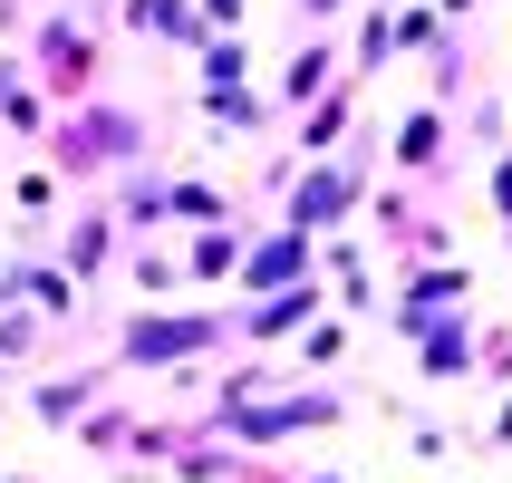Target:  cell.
Returning <instances> with one entry per match:
<instances>
[{
    "label": "cell",
    "instance_id": "1",
    "mask_svg": "<svg viewBox=\"0 0 512 483\" xmlns=\"http://www.w3.org/2000/svg\"><path fill=\"white\" fill-rule=\"evenodd\" d=\"M339 203H348V174H310V194H300V213H310V223H329Z\"/></svg>",
    "mask_w": 512,
    "mask_h": 483
}]
</instances>
